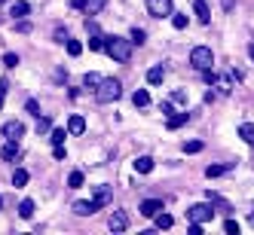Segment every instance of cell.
<instances>
[{"label":"cell","mask_w":254,"mask_h":235,"mask_svg":"<svg viewBox=\"0 0 254 235\" xmlns=\"http://www.w3.org/2000/svg\"><path fill=\"white\" fill-rule=\"evenodd\" d=\"M159 211H162V202H159V198H147V202L138 205V214H144V217H153V214H159Z\"/></svg>","instance_id":"ba28073f"},{"label":"cell","mask_w":254,"mask_h":235,"mask_svg":"<svg viewBox=\"0 0 254 235\" xmlns=\"http://www.w3.org/2000/svg\"><path fill=\"white\" fill-rule=\"evenodd\" d=\"M147 12L153 19H166L172 15V0H147Z\"/></svg>","instance_id":"5b68a950"},{"label":"cell","mask_w":254,"mask_h":235,"mask_svg":"<svg viewBox=\"0 0 254 235\" xmlns=\"http://www.w3.org/2000/svg\"><path fill=\"white\" fill-rule=\"evenodd\" d=\"M95 211H98L95 202H74V214H80V217H92Z\"/></svg>","instance_id":"7c38bea8"},{"label":"cell","mask_w":254,"mask_h":235,"mask_svg":"<svg viewBox=\"0 0 254 235\" xmlns=\"http://www.w3.org/2000/svg\"><path fill=\"white\" fill-rule=\"evenodd\" d=\"M190 235H202V223H193L190 220Z\"/></svg>","instance_id":"b9f144b4"},{"label":"cell","mask_w":254,"mask_h":235,"mask_svg":"<svg viewBox=\"0 0 254 235\" xmlns=\"http://www.w3.org/2000/svg\"><path fill=\"white\" fill-rule=\"evenodd\" d=\"M28 184V171L25 168H15L12 171V187H25Z\"/></svg>","instance_id":"cb8c5ba5"},{"label":"cell","mask_w":254,"mask_h":235,"mask_svg":"<svg viewBox=\"0 0 254 235\" xmlns=\"http://www.w3.org/2000/svg\"><path fill=\"white\" fill-rule=\"evenodd\" d=\"M239 138H242L245 143H251V147H254V125H251V122L239 125Z\"/></svg>","instance_id":"44dd1931"},{"label":"cell","mask_w":254,"mask_h":235,"mask_svg":"<svg viewBox=\"0 0 254 235\" xmlns=\"http://www.w3.org/2000/svg\"><path fill=\"white\" fill-rule=\"evenodd\" d=\"M233 165H208L205 168V177H221V174H227Z\"/></svg>","instance_id":"484cf974"},{"label":"cell","mask_w":254,"mask_h":235,"mask_svg":"<svg viewBox=\"0 0 254 235\" xmlns=\"http://www.w3.org/2000/svg\"><path fill=\"white\" fill-rule=\"evenodd\" d=\"M132 104H135V107H147V104H150V95L144 92V89H138V92L132 95Z\"/></svg>","instance_id":"603a6c76"},{"label":"cell","mask_w":254,"mask_h":235,"mask_svg":"<svg viewBox=\"0 0 254 235\" xmlns=\"http://www.w3.org/2000/svg\"><path fill=\"white\" fill-rule=\"evenodd\" d=\"M15 28H19L22 34H31V25H28V22H19V25H15Z\"/></svg>","instance_id":"f6af8a7d"},{"label":"cell","mask_w":254,"mask_h":235,"mask_svg":"<svg viewBox=\"0 0 254 235\" xmlns=\"http://www.w3.org/2000/svg\"><path fill=\"white\" fill-rule=\"evenodd\" d=\"M187 217L193 223H208V220H214V208H211V202H202V205H193L190 211H187Z\"/></svg>","instance_id":"277c9868"},{"label":"cell","mask_w":254,"mask_h":235,"mask_svg":"<svg viewBox=\"0 0 254 235\" xmlns=\"http://www.w3.org/2000/svg\"><path fill=\"white\" fill-rule=\"evenodd\" d=\"M6 89H9V83L0 80V107H3V101H6Z\"/></svg>","instance_id":"74e56055"},{"label":"cell","mask_w":254,"mask_h":235,"mask_svg":"<svg viewBox=\"0 0 254 235\" xmlns=\"http://www.w3.org/2000/svg\"><path fill=\"white\" fill-rule=\"evenodd\" d=\"M25 110H28V113H34V116H40V104H37V101L31 98V101L25 104Z\"/></svg>","instance_id":"e575fe53"},{"label":"cell","mask_w":254,"mask_h":235,"mask_svg":"<svg viewBox=\"0 0 254 235\" xmlns=\"http://www.w3.org/2000/svg\"><path fill=\"white\" fill-rule=\"evenodd\" d=\"M49 141H52V147H56V143H64V129H52Z\"/></svg>","instance_id":"d6a6232c"},{"label":"cell","mask_w":254,"mask_h":235,"mask_svg":"<svg viewBox=\"0 0 254 235\" xmlns=\"http://www.w3.org/2000/svg\"><path fill=\"white\" fill-rule=\"evenodd\" d=\"M111 198H114L111 187H98V189H95V198H92V202H95L98 208H104V205H111Z\"/></svg>","instance_id":"8fae6325"},{"label":"cell","mask_w":254,"mask_h":235,"mask_svg":"<svg viewBox=\"0 0 254 235\" xmlns=\"http://www.w3.org/2000/svg\"><path fill=\"white\" fill-rule=\"evenodd\" d=\"M0 208H3V195H0Z\"/></svg>","instance_id":"c3c4849f"},{"label":"cell","mask_w":254,"mask_h":235,"mask_svg":"<svg viewBox=\"0 0 254 235\" xmlns=\"http://www.w3.org/2000/svg\"><path fill=\"white\" fill-rule=\"evenodd\" d=\"M187 119H190L187 113H172V116H169V129H172V132H178V129H181V125H184V122H187Z\"/></svg>","instance_id":"7402d4cb"},{"label":"cell","mask_w":254,"mask_h":235,"mask_svg":"<svg viewBox=\"0 0 254 235\" xmlns=\"http://www.w3.org/2000/svg\"><path fill=\"white\" fill-rule=\"evenodd\" d=\"M52 129V122H49V116H37V135H46Z\"/></svg>","instance_id":"f1b7e54d"},{"label":"cell","mask_w":254,"mask_h":235,"mask_svg":"<svg viewBox=\"0 0 254 235\" xmlns=\"http://www.w3.org/2000/svg\"><path fill=\"white\" fill-rule=\"evenodd\" d=\"M193 12H196V19L202 22V25H208V22H211V9H208L205 0H196V3H193Z\"/></svg>","instance_id":"9c48e42d"},{"label":"cell","mask_w":254,"mask_h":235,"mask_svg":"<svg viewBox=\"0 0 254 235\" xmlns=\"http://www.w3.org/2000/svg\"><path fill=\"white\" fill-rule=\"evenodd\" d=\"M19 217H22V220H31V217H34V202H31V198H22V205H19Z\"/></svg>","instance_id":"ffe728a7"},{"label":"cell","mask_w":254,"mask_h":235,"mask_svg":"<svg viewBox=\"0 0 254 235\" xmlns=\"http://www.w3.org/2000/svg\"><path fill=\"white\" fill-rule=\"evenodd\" d=\"M67 132H70V135H83V132H86V119H83L80 113H74V116L67 119Z\"/></svg>","instance_id":"30bf717a"},{"label":"cell","mask_w":254,"mask_h":235,"mask_svg":"<svg viewBox=\"0 0 254 235\" xmlns=\"http://www.w3.org/2000/svg\"><path fill=\"white\" fill-rule=\"evenodd\" d=\"M56 40H59V43L67 40V28H59V31H56Z\"/></svg>","instance_id":"ab89813d"},{"label":"cell","mask_w":254,"mask_h":235,"mask_svg":"<svg viewBox=\"0 0 254 235\" xmlns=\"http://www.w3.org/2000/svg\"><path fill=\"white\" fill-rule=\"evenodd\" d=\"M107 226H111L114 232L129 229V214H126V211H114V214H111V220H107Z\"/></svg>","instance_id":"52a82bcc"},{"label":"cell","mask_w":254,"mask_h":235,"mask_svg":"<svg viewBox=\"0 0 254 235\" xmlns=\"http://www.w3.org/2000/svg\"><path fill=\"white\" fill-rule=\"evenodd\" d=\"M159 110L166 113V116H172V101H162V107H159Z\"/></svg>","instance_id":"ee69618b"},{"label":"cell","mask_w":254,"mask_h":235,"mask_svg":"<svg viewBox=\"0 0 254 235\" xmlns=\"http://www.w3.org/2000/svg\"><path fill=\"white\" fill-rule=\"evenodd\" d=\"M248 55H251V61H254V43H251V46H248Z\"/></svg>","instance_id":"7dc6e473"},{"label":"cell","mask_w":254,"mask_h":235,"mask_svg":"<svg viewBox=\"0 0 254 235\" xmlns=\"http://www.w3.org/2000/svg\"><path fill=\"white\" fill-rule=\"evenodd\" d=\"M202 150V141H187L184 143V153H199Z\"/></svg>","instance_id":"836d02e7"},{"label":"cell","mask_w":254,"mask_h":235,"mask_svg":"<svg viewBox=\"0 0 254 235\" xmlns=\"http://www.w3.org/2000/svg\"><path fill=\"white\" fill-rule=\"evenodd\" d=\"M67 187H70V189H80V187H83V171H70Z\"/></svg>","instance_id":"4316f807"},{"label":"cell","mask_w":254,"mask_h":235,"mask_svg":"<svg viewBox=\"0 0 254 235\" xmlns=\"http://www.w3.org/2000/svg\"><path fill=\"white\" fill-rule=\"evenodd\" d=\"M86 31H89V34H101V28H98L95 22H86Z\"/></svg>","instance_id":"7bdbcfd3"},{"label":"cell","mask_w":254,"mask_h":235,"mask_svg":"<svg viewBox=\"0 0 254 235\" xmlns=\"http://www.w3.org/2000/svg\"><path fill=\"white\" fill-rule=\"evenodd\" d=\"M208 86H214L221 95H230V92H233V86H230V80H227V77H211V83H208Z\"/></svg>","instance_id":"9a60e30c"},{"label":"cell","mask_w":254,"mask_h":235,"mask_svg":"<svg viewBox=\"0 0 254 235\" xmlns=\"http://www.w3.org/2000/svg\"><path fill=\"white\" fill-rule=\"evenodd\" d=\"M224 232H230V235H239V223H236V220H227V223H224Z\"/></svg>","instance_id":"d590c367"},{"label":"cell","mask_w":254,"mask_h":235,"mask_svg":"<svg viewBox=\"0 0 254 235\" xmlns=\"http://www.w3.org/2000/svg\"><path fill=\"white\" fill-rule=\"evenodd\" d=\"M89 49H92V52H101V49H104V34H92V40H89Z\"/></svg>","instance_id":"83f0119b"},{"label":"cell","mask_w":254,"mask_h":235,"mask_svg":"<svg viewBox=\"0 0 254 235\" xmlns=\"http://www.w3.org/2000/svg\"><path fill=\"white\" fill-rule=\"evenodd\" d=\"M190 64H193L196 70H205V67H211V64H214V52H211L208 46H196V49L190 52Z\"/></svg>","instance_id":"3957f363"},{"label":"cell","mask_w":254,"mask_h":235,"mask_svg":"<svg viewBox=\"0 0 254 235\" xmlns=\"http://www.w3.org/2000/svg\"><path fill=\"white\" fill-rule=\"evenodd\" d=\"M172 101H175V104H184V101H187V92H175Z\"/></svg>","instance_id":"60d3db41"},{"label":"cell","mask_w":254,"mask_h":235,"mask_svg":"<svg viewBox=\"0 0 254 235\" xmlns=\"http://www.w3.org/2000/svg\"><path fill=\"white\" fill-rule=\"evenodd\" d=\"M64 43H67V55H70V58H77L80 52H83V43H80V40H70V37H67Z\"/></svg>","instance_id":"d4e9b609"},{"label":"cell","mask_w":254,"mask_h":235,"mask_svg":"<svg viewBox=\"0 0 254 235\" xmlns=\"http://www.w3.org/2000/svg\"><path fill=\"white\" fill-rule=\"evenodd\" d=\"M104 52L120 64H129L132 58V40H123V37H104Z\"/></svg>","instance_id":"6da1fadb"},{"label":"cell","mask_w":254,"mask_h":235,"mask_svg":"<svg viewBox=\"0 0 254 235\" xmlns=\"http://www.w3.org/2000/svg\"><path fill=\"white\" fill-rule=\"evenodd\" d=\"M98 83H101V77H98V74H86V77H83V86H86V89H95Z\"/></svg>","instance_id":"4dcf8cb0"},{"label":"cell","mask_w":254,"mask_h":235,"mask_svg":"<svg viewBox=\"0 0 254 235\" xmlns=\"http://www.w3.org/2000/svg\"><path fill=\"white\" fill-rule=\"evenodd\" d=\"M25 135V125L19 122V119H9V122H3V138L6 141H19Z\"/></svg>","instance_id":"8992f818"},{"label":"cell","mask_w":254,"mask_h":235,"mask_svg":"<svg viewBox=\"0 0 254 235\" xmlns=\"http://www.w3.org/2000/svg\"><path fill=\"white\" fill-rule=\"evenodd\" d=\"M104 6H107V0H86V6H83V9H86V15H98Z\"/></svg>","instance_id":"ac0fdd59"},{"label":"cell","mask_w":254,"mask_h":235,"mask_svg":"<svg viewBox=\"0 0 254 235\" xmlns=\"http://www.w3.org/2000/svg\"><path fill=\"white\" fill-rule=\"evenodd\" d=\"M3 64H6V67H15V64H19V55H12V52H6V55H3Z\"/></svg>","instance_id":"8d00e7d4"},{"label":"cell","mask_w":254,"mask_h":235,"mask_svg":"<svg viewBox=\"0 0 254 235\" xmlns=\"http://www.w3.org/2000/svg\"><path fill=\"white\" fill-rule=\"evenodd\" d=\"M120 95H123V83L114 80V77H107V80L101 77V83L95 86V101L98 104H114Z\"/></svg>","instance_id":"7a4b0ae2"},{"label":"cell","mask_w":254,"mask_h":235,"mask_svg":"<svg viewBox=\"0 0 254 235\" xmlns=\"http://www.w3.org/2000/svg\"><path fill=\"white\" fill-rule=\"evenodd\" d=\"M144 40H147V34H144L141 28H132V43H138V46H144Z\"/></svg>","instance_id":"1f68e13d"},{"label":"cell","mask_w":254,"mask_h":235,"mask_svg":"<svg viewBox=\"0 0 254 235\" xmlns=\"http://www.w3.org/2000/svg\"><path fill=\"white\" fill-rule=\"evenodd\" d=\"M172 223H175V220H172V214H162V211L153 214V226H156V229H172Z\"/></svg>","instance_id":"2e32d148"},{"label":"cell","mask_w":254,"mask_h":235,"mask_svg":"<svg viewBox=\"0 0 254 235\" xmlns=\"http://www.w3.org/2000/svg\"><path fill=\"white\" fill-rule=\"evenodd\" d=\"M172 25H175L178 31H184V28H187V15H181V12H172Z\"/></svg>","instance_id":"f546056e"},{"label":"cell","mask_w":254,"mask_h":235,"mask_svg":"<svg viewBox=\"0 0 254 235\" xmlns=\"http://www.w3.org/2000/svg\"><path fill=\"white\" fill-rule=\"evenodd\" d=\"M70 6H74V9H83V6H86V0H70Z\"/></svg>","instance_id":"bcb514c9"},{"label":"cell","mask_w":254,"mask_h":235,"mask_svg":"<svg viewBox=\"0 0 254 235\" xmlns=\"http://www.w3.org/2000/svg\"><path fill=\"white\" fill-rule=\"evenodd\" d=\"M31 12V6L25 3V0H15V3L9 6V15H15V19H22V15H28Z\"/></svg>","instance_id":"d6986e66"},{"label":"cell","mask_w":254,"mask_h":235,"mask_svg":"<svg viewBox=\"0 0 254 235\" xmlns=\"http://www.w3.org/2000/svg\"><path fill=\"white\" fill-rule=\"evenodd\" d=\"M135 171H138V174H150V171H153V159H150V156H138V159H135Z\"/></svg>","instance_id":"4fadbf2b"},{"label":"cell","mask_w":254,"mask_h":235,"mask_svg":"<svg viewBox=\"0 0 254 235\" xmlns=\"http://www.w3.org/2000/svg\"><path fill=\"white\" fill-rule=\"evenodd\" d=\"M52 156H56V159H64V156H67V150H64V143H56V150H52Z\"/></svg>","instance_id":"f35d334b"},{"label":"cell","mask_w":254,"mask_h":235,"mask_svg":"<svg viewBox=\"0 0 254 235\" xmlns=\"http://www.w3.org/2000/svg\"><path fill=\"white\" fill-rule=\"evenodd\" d=\"M0 156H3L6 162H15V159H19V141H6V147H3Z\"/></svg>","instance_id":"5bb4252c"},{"label":"cell","mask_w":254,"mask_h":235,"mask_svg":"<svg viewBox=\"0 0 254 235\" xmlns=\"http://www.w3.org/2000/svg\"><path fill=\"white\" fill-rule=\"evenodd\" d=\"M162 80H166V67H150L147 70V83L150 86H159Z\"/></svg>","instance_id":"e0dca14e"}]
</instances>
